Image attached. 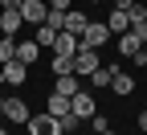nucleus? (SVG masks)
Here are the masks:
<instances>
[{
  "mask_svg": "<svg viewBox=\"0 0 147 135\" xmlns=\"http://www.w3.org/2000/svg\"><path fill=\"white\" fill-rule=\"evenodd\" d=\"M86 25H90V16H86L82 8H65V25H61L65 33H78V37H82V33H86Z\"/></svg>",
  "mask_w": 147,
  "mask_h": 135,
  "instance_id": "obj_11",
  "label": "nucleus"
},
{
  "mask_svg": "<svg viewBox=\"0 0 147 135\" xmlns=\"http://www.w3.org/2000/svg\"><path fill=\"white\" fill-rule=\"evenodd\" d=\"M106 29H110V33H127V29H131V16H127V12H119V8H110Z\"/></svg>",
  "mask_w": 147,
  "mask_h": 135,
  "instance_id": "obj_16",
  "label": "nucleus"
},
{
  "mask_svg": "<svg viewBox=\"0 0 147 135\" xmlns=\"http://www.w3.org/2000/svg\"><path fill=\"white\" fill-rule=\"evenodd\" d=\"M45 12H49V4L45 0H21V16H25V25H45Z\"/></svg>",
  "mask_w": 147,
  "mask_h": 135,
  "instance_id": "obj_4",
  "label": "nucleus"
},
{
  "mask_svg": "<svg viewBox=\"0 0 147 135\" xmlns=\"http://www.w3.org/2000/svg\"><path fill=\"white\" fill-rule=\"evenodd\" d=\"M135 4H139V0H110V8H119V12H131Z\"/></svg>",
  "mask_w": 147,
  "mask_h": 135,
  "instance_id": "obj_22",
  "label": "nucleus"
},
{
  "mask_svg": "<svg viewBox=\"0 0 147 135\" xmlns=\"http://www.w3.org/2000/svg\"><path fill=\"white\" fill-rule=\"evenodd\" d=\"M98 135H119V131H110V127H102V131H98Z\"/></svg>",
  "mask_w": 147,
  "mask_h": 135,
  "instance_id": "obj_26",
  "label": "nucleus"
},
{
  "mask_svg": "<svg viewBox=\"0 0 147 135\" xmlns=\"http://www.w3.org/2000/svg\"><path fill=\"white\" fill-rule=\"evenodd\" d=\"M16 62H25V66H33L37 62V57H41V45H37V41H16Z\"/></svg>",
  "mask_w": 147,
  "mask_h": 135,
  "instance_id": "obj_13",
  "label": "nucleus"
},
{
  "mask_svg": "<svg viewBox=\"0 0 147 135\" xmlns=\"http://www.w3.org/2000/svg\"><path fill=\"white\" fill-rule=\"evenodd\" d=\"M82 49V41H78V33H57V41H53V53H61V57H74V53H78Z\"/></svg>",
  "mask_w": 147,
  "mask_h": 135,
  "instance_id": "obj_9",
  "label": "nucleus"
},
{
  "mask_svg": "<svg viewBox=\"0 0 147 135\" xmlns=\"http://www.w3.org/2000/svg\"><path fill=\"white\" fill-rule=\"evenodd\" d=\"M106 37H110V29H106L102 21H90V25H86V33L78 37V41H82V49H98Z\"/></svg>",
  "mask_w": 147,
  "mask_h": 135,
  "instance_id": "obj_5",
  "label": "nucleus"
},
{
  "mask_svg": "<svg viewBox=\"0 0 147 135\" xmlns=\"http://www.w3.org/2000/svg\"><path fill=\"white\" fill-rule=\"evenodd\" d=\"M0 86H4V66H0Z\"/></svg>",
  "mask_w": 147,
  "mask_h": 135,
  "instance_id": "obj_27",
  "label": "nucleus"
},
{
  "mask_svg": "<svg viewBox=\"0 0 147 135\" xmlns=\"http://www.w3.org/2000/svg\"><path fill=\"white\" fill-rule=\"evenodd\" d=\"M143 41H147L143 33H135V29H127V33H119V53H123V57H139Z\"/></svg>",
  "mask_w": 147,
  "mask_h": 135,
  "instance_id": "obj_7",
  "label": "nucleus"
},
{
  "mask_svg": "<svg viewBox=\"0 0 147 135\" xmlns=\"http://www.w3.org/2000/svg\"><path fill=\"white\" fill-rule=\"evenodd\" d=\"M115 74H119V66H98L94 74H90V86H110Z\"/></svg>",
  "mask_w": 147,
  "mask_h": 135,
  "instance_id": "obj_18",
  "label": "nucleus"
},
{
  "mask_svg": "<svg viewBox=\"0 0 147 135\" xmlns=\"http://www.w3.org/2000/svg\"><path fill=\"white\" fill-rule=\"evenodd\" d=\"M12 53H16V41H12V37H0V66L12 62Z\"/></svg>",
  "mask_w": 147,
  "mask_h": 135,
  "instance_id": "obj_20",
  "label": "nucleus"
},
{
  "mask_svg": "<svg viewBox=\"0 0 147 135\" xmlns=\"http://www.w3.org/2000/svg\"><path fill=\"white\" fill-rule=\"evenodd\" d=\"M74 115H78L82 123H90V119L98 115V107H94V94H90V90H78V94H74Z\"/></svg>",
  "mask_w": 147,
  "mask_h": 135,
  "instance_id": "obj_6",
  "label": "nucleus"
},
{
  "mask_svg": "<svg viewBox=\"0 0 147 135\" xmlns=\"http://www.w3.org/2000/svg\"><path fill=\"white\" fill-rule=\"evenodd\" d=\"M0 115H4L8 123H16V127H25L33 111H29V102H25V98H4V102H0Z\"/></svg>",
  "mask_w": 147,
  "mask_h": 135,
  "instance_id": "obj_2",
  "label": "nucleus"
},
{
  "mask_svg": "<svg viewBox=\"0 0 147 135\" xmlns=\"http://www.w3.org/2000/svg\"><path fill=\"white\" fill-rule=\"evenodd\" d=\"M4 82H8V86H25V82H29V66L16 62V57L4 62Z\"/></svg>",
  "mask_w": 147,
  "mask_h": 135,
  "instance_id": "obj_10",
  "label": "nucleus"
},
{
  "mask_svg": "<svg viewBox=\"0 0 147 135\" xmlns=\"http://www.w3.org/2000/svg\"><path fill=\"white\" fill-rule=\"evenodd\" d=\"M98 66H102L98 62V49H78L74 53V74H78V78H90Z\"/></svg>",
  "mask_w": 147,
  "mask_h": 135,
  "instance_id": "obj_3",
  "label": "nucleus"
},
{
  "mask_svg": "<svg viewBox=\"0 0 147 135\" xmlns=\"http://www.w3.org/2000/svg\"><path fill=\"white\" fill-rule=\"evenodd\" d=\"M0 4H4V8H21V0H0Z\"/></svg>",
  "mask_w": 147,
  "mask_h": 135,
  "instance_id": "obj_24",
  "label": "nucleus"
},
{
  "mask_svg": "<svg viewBox=\"0 0 147 135\" xmlns=\"http://www.w3.org/2000/svg\"><path fill=\"white\" fill-rule=\"evenodd\" d=\"M45 111L53 115V119H65V115L74 111V98H65V94H49V102H45Z\"/></svg>",
  "mask_w": 147,
  "mask_h": 135,
  "instance_id": "obj_12",
  "label": "nucleus"
},
{
  "mask_svg": "<svg viewBox=\"0 0 147 135\" xmlns=\"http://www.w3.org/2000/svg\"><path fill=\"white\" fill-rule=\"evenodd\" d=\"M53 74H57V78H61V74H74V57H61V53H53V66H49Z\"/></svg>",
  "mask_w": 147,
  "mask_h": 135,
  "instance_id": "obj_19",
  "label": "nucleus"
},
{
  "mask_svg": "<svg viewBox=\"0 0 147 135\" xmlns=\"http://www.w3.org/2000/svg\"><path fill=\"white\" fill-rule=\"evenodd\" d=\"M25 131H29V135H61V123L53 119L49 111H41V115H29Z\"/></svg>",
  "mask_w": 147,
  "mask_h": 135,
  "instance_id": "obj_1",
  "label": "nucleus"
},
{
  "mask_svg": "<svg viewBox=\"0 0 147 135\" xmlns=\"http://www.w3.org/2000/svg\"><path fill=\"white\" fill-rule=\"evenodd\" d=\"M45 4H49V8H57V12H65V8H69V0H45Z\"/></svg>",
  "mask_w": 147,
  "mask_h": 135,
  "instance_id": "obj_23",
  "label": "nucleus"
},
{
  "mask_svg": "<svg viewBox=\"0 0 147 135\" xmlns=\"http://www.w3.org/2000/svg\"><path fill=\"white\" fill-rule=\"evenodd\" d=\"M143 62H147V41H143Z\"/></svg>",
  "mask_w": 147,
  "mask_h": 135,
  "instance_id": "obj_28",
  "label": "nucleus"
},
{
  "mask_svg": "<svg viewBox=\"0 0 147 135\" xmlns=\"http://www.w3.org/2000/svg\"><path fill=\"white\" fill-rule=\"evenodd\" d=\"M127 16H131V29H135V25H143V21H147V8H143V4H135Z\"/></svg>",
  "mask_w": 147,
  "mask_h": 135,
  "instance_id": "obj_21",
  "label": "nucleus"
},
{
  "mask_svg": "<svg viewBox=\"0 0 147 135\" xmlns=\"http://www.w3.org/2000/svg\"><path fill=\"white\" fill-rule=\"evenodd\" d=\"M143 111H147V98H143Z\"/></svg>",
  "mask_w": 147,
  "mask_h": 135,
  "instance_id": "obj_31",
  "label": "nucleus"
},
{
  "mask_svg": "<svg viewBox=\"0 0 147 135\" xmlns=\"http://www.w3.org/2000/svg\"><path fill=\"white\" fill-rule=\"evenodd\" d=\"M139 131H147V111H143V115H139Z\"/></svg>",
  "mask_w": 147,
  "mask_h": 135,
  "instance_id": "obj_25",
  "label": "nucleus"
},
{
  "mask_svg": "<svg viewBox=\"0 0 147 135\" xmlns=\"http://www.w3.org/2000/svg\"><path fill=\"white\" fill-rule=\"evenodd\" d=\"M82 86H78V74H61L57 82H53V94H65V98H74Z\"/></svg>",
  "mask_w": 147,
  "mask_h": 135,
  "instance_id": "obj_14",
  "label": "nucleus"
},
{
  "mask_svg": "<svg viewBox=\"0 0 147 135\" xmlns=\"http://www.w3.org/2000/svg\"><path fill=\"white\" fill-rule=\"evenodd\" d=\"M21 29H25V16H21V8H4V12H0V33H4V37L21 33Z\"/></svg>",
  "mask_w": 147,
  "mask_h": 135,
  "instance_id": "obj_8",
  "label": "nucleus"
},
{
  "mask_svg": "<svg viewBox=\"0 0 147 135\" xmlns=\"http://www.w3.org/2000/svg\"><path fill=\"white\" fill-rule=\"evenodd\" d=\"M0 102H4V90H0Z\"/></svg>",
  "mask_w": 147,
  "mask_h": 135,
  "instance_id": "obj_30",
  "label": "nucleus"
},
{
  "mask_svg": "<svg viewBox=\"0 0 147 135\" xmlns=\"http://www.w3.org/2000/svg\"><path fill=\"white\" fill-rule=\"evenodd\" d=\"M0 135H8V127H0Z\"/></svg>",
  "mask_w": 147,
  "mask_h": 135,
  "instance_id": "obj_29",
  "label": "nucleus"
},
{
  "mask_svg": "<svg viewBox=\"0 0 147 135\" xmlns=\"http://www.w3.org/2000/svg\"><path fill=\"white\" fill-rule=\"evenodd\" d=\"M110 90H115V94H123V98H127V94H131L135 90V78H131V74H115V78H110Z\"/></svg>",
  "mask_w": 147,
  "mask_h": 135,
  "instance_id": "obj_15",
  "label": "nucleus"
},
{
  "mask_svg": "<svg viewBox=\"0 0 147 135\" xmlns=\"http://www.w3.org/2000/svg\"><path fill=\"white\" fill-rule=\"evenodd\" d=\"M33 41L41 45V49H53V41H57V29H49V25H37V33H33Z\"/></svg>",
  "mask_w": 147,
  "mask_h": 135,
  "instance_id": "obj_17",
  "label": "nucleus"
}]
</instances>
